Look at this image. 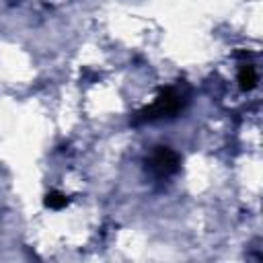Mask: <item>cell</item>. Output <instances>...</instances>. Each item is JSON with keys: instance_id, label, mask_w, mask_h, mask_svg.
I'll return each instance as SVG.
<instances>
[{"instance_id": "cell-1", "label": "cell", "mask_w": 263, "mask_h": 263, "mask_svg": "<svg viewBox=\"0 0 263 263\" xmlns=\"http://www.w3.org/2000/svg\"><path fill=\"white\" fill-rule=\"evenodd\" d=\"M179 107H181L179 95H177L175 90H164V92L156 99V103H154L150 109L144 111V119H156V117L173 115V113L179 111Z\"/></svg>"}, {"instance_id": "cell-2", "label": "cell", "mask_w": 263, "mask_h": 263, "mask_svg": "<svg viewBox=\"0 0 263 263\" xmlns=\"http://www.w3.org/2000/svg\"><path fill=\"white\" fill-rule=\"evenodd\" d=\"M179 166V156L168 150V148H158L152 156V168L158 173V175H168V173H175Z\"/></svg>"}, {"instance_id": "cell-3", "label": "cell", "mask_w": 263, "mask_h": 263, "mask_svg": "<svg viewBox=\"0 0 263 263\" xmlns=\"http://www.w3.org/2000/svg\"><path fill=\"white\" fill-rule=\"evenodd\" d=\"M238 82L245 90H251L255 84H257V72L253 66H245L240 72H238Z\"/></svg>"}, {"instance_id": "cell-4", "label": "cell", "mask_w": 263, "mask_h": 263, "mask_svg": "<svg viewBox=\"0 0 263 263\" xmlns=\"http://www.w3.org/2000/svg\"><path fill=\"white\" fill-rule=\"evenodd\" d=\"M45 203H47L49 208H53V210H60V208H64V205H66V197H64L62 193L53 191V193H49V195H47Z\"/></svg>"}]
</instances>
